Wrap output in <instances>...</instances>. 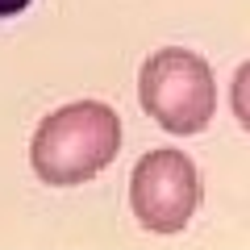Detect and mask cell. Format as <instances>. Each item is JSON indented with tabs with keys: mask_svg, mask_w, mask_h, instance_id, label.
Segmentation results:
<instances>
[{
	"mask_svg": "<svg viewBox=\"0 0 250 250\" xmlns=\"http://www.w3.org/2000/svg\"><path fill=\"white\" fill-rule=\"evenodd\" d=\"M138 100L167 134H200L217 113V80L196 50L167 46L142 62Z\"/></svg>",
	"mask_w": 250,
	"mask_h": 250,
	"instance_id": "7a4b0ae2",
	"label": "cell"
},
{
	"mask_svg": "<svg viewBox=\"0 0 250 250\" xmlns=\"http://www.w3.org/2000/svg\"><path fill=\"white\" fill-rule=\"evenodd\" d=\"M129 208L150 233H179L200 208V175L184 150H150L129 179Z\"/></svg>",
	"mask_w": 250,
	"mask_h": 250,
	"instance_id": "3957f363",
	"label": "cell"
},
{
	"mask_svg": "<svg viewBox=\"0 0 250 250\" xmlns=\"http://www.w3.org/2000/svg\"><path fill=\"white\" fill-rule=\"evenodd\" d=\"M121 150V121L100 100H75L62 104L38 125L29 142V163L38 179L54 188H75L100 175Z\"/></svg>",
	"mask_w": 250,
	"mask_h": 250,
	"instance_id": "6da1fadb",
	"label": "cell"
},
{
	"mask_svg": "<svg viewBox=\"0 0 250 250\" xmlns=\"http://www.w3.org/2000/svg\"><path fill=\"white\" fill-rule=\"evenodd\" d=\"M21 9H29V0H0V21H4V17H17Z\"/></svg>",
	"mask_w": 250,
	"mask_h": 250,
	"instance_id": "5b68a950",
	"label": "cell"
},
{
	"mask_svg": "<svg viewBox=\"0 0 250 250\" xmlns=\"http://www.w3.org/2000/svg\"><path fill=\"white\" fill-rule=\"evenodd\" d=\"M229 104H233V117L250 129V62H242L238 75H233V88H229Z\"/></svg>",
	"mask_w": 250,
	"mask_h": 250,
	"instance_id": "277c9868",
	"label": "cell"
}]
</instances>
